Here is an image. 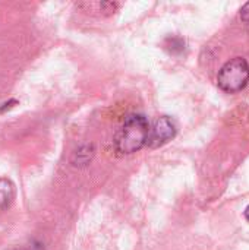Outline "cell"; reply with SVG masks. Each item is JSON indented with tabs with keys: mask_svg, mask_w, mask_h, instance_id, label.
<instances>
[{
	"mask_svg": "<svg viewBox=\"0 0 249 250\" xmlns=\"http://www.w3.org/2000/svg\"><path fill=\"white\" fill-rule=\"evenodd\" d=\"M176 136V125L169 116H161L156 120L150 130L147 146L150 148H158L166 145L169 141H172Z\"/></svg>",
	"mask_w": 249,
	"mask_h": 250,
	"instance_id": "3",
	"label": "cell"
},
{
	"mask_svg": "<svg viewBox=\"0 0 249 250\" xmlns=\"http://www.w3.org/2000/svg\"><path fill=\"white\" fill-rule=\"evenodd\" d=\"M241 19H242L245 23H249V1L241 9Z\"/></svg>",
	"mask_w": 249,
	"mask_h": 250,
	"instance_id": "5",
	"label": "cell"
},
{
	"mask_svg": "<svg viewBox=\"0 0 249 250\" xmlns=\"http://www.w3.org/2000/svg\"><path fill=\"white\" fill-rule=\"evenodd\" d=\"M249 82V64L242 57L229 60L217 75V85L225 92H239Z\"/></svg>",
	"mask_w": 249,
	"mask_h": 250,
	"instance_id": "2",
	"label": "cell"
},
{
	"mask_svg": "<svg viewBox=\"0 0 249 250\" xmlns=\"http://www.w3.org/2000/svg\"><path fill=\"white\" fill-rule=\"evenodd\" d=\"M150 130V122L144 114H131L113 139L116 151L122 155L139 151L147 145Z\"/></svg>",
	"mask_w": 249,
	"mask_h": 250,
	"instance_id": "1",
	"label": "cell"
},
{
	"mask_svg": "<svg viewBox=\"0 0 249 250\" xmlns=\"http://www.w3.org/2000/svg\"><path fill=\"white\" fill-rule=\"evenodd\" d=\"M244 215H245L247 221H249V205H248V207H247V208H245V214H244Z\"/></svg>",
	"mask_w": 249,
	"mask_h": 250,
	"instance_id": "6",
	"label": "cell"
},
{
	"mask_svg": "<svg viewBox=\"0 0 249 250\" xmlns=\"http://www.w3.org/2000/svg\"><path fill=\"white\" fill-rule=\"evenodd\" d=\"M15 196V186L7 179H0V209H4L10 205Z\"/></svg>",
	"mask_w": 249,
	"mask_h": 250,
	"instance_id": "4",
	"label": "cell"
}]
</instances>
